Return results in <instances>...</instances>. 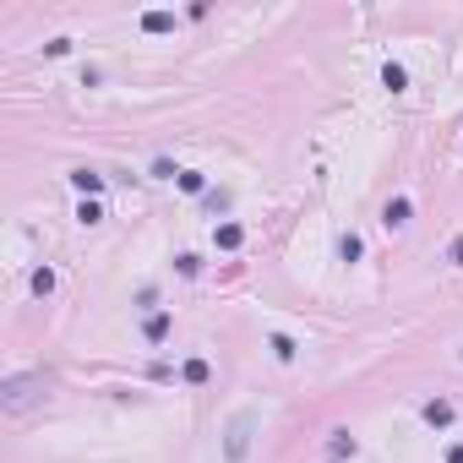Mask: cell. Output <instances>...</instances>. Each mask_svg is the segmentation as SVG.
I'll return each instance as SVG.
<instances>
[{
    "instance_id": "obj_1",
    "label": "cell",
    "mask_w": 463,
    "mask_h": 463,
    "mask_svg": "<svg viewBox=\"0 0 463 463\" xmlns=\"http://www.w3.org/2000/svg\"><path fill=\"white\" fill-rule=\"evenodd\" d=\"M251 425H256V414H251V409H240V414L229 420V436H224V453H229V463L245 458V447H251Z\"/></svg>"
},
{
    "instance_id": "obj_2",
    "label": "cell",
    "mask_w": 463,
    "mask_h": 463,
    "mask_svg": "<svg viewBox=\"0 0 463 463\" xmlns=\"http://www.w3.org/2000/svg\"><path fill=\"white\" fill-rule=\"evenodd\" d=\"M38 387H44V376H11V382L0 387V403H5V409H22Z\"/></svg>"
},
{
    "instance_id": "obj_3",
    "label": "cell",
    "mask_w": 463,
    "mask_h": 463,
    "mask_svg": "<svg viewBox=\"0 0 463 463\" xmlns=\"http://www.w3.org/2000/svg\"><path fill=\"white\" fill-rule=\"evenodd\" d=\"M420 414H425V425H436V431H442V425H453V403H447V398H431Z\"/></svg>"
},
{
    "instance_id": "obj_4",
    "label": "cell",
    "mask_w": 463,
    "mask_h": 463,
    "mask_svg": "<svg viewBox=\"0 0 463 463\" xmlns=\"http://www.w3.org/2000/svg\"><path fill=\"white\" fill-rule=\"evenodd\" d=\"M71 185H77L82 196H87V202H93V196H98V191H104V174H93V169H77V174H71Z\"/></svg>"
},
{
    "instance_id": "obj_5",
    "label": "cell",
    "mask_w": 463,
    "mask_h": 463,
    "mask_svg": "<svg viewBox=\"0 0 463 463\" xmlns=\"http://www.w3.org/2000/svg\"><path fill=\"white\" fill-rule=\"evenodd\" d=\"M142 332H148V343H163V338H169V316H163V310H153V316L142 321Z\"/></svg>"
},
{
    "instance_id": "obj_6",
    "label": "cell",
    "mask_w": 463,
    "mask_h": 463,
    "mask_svg": "<svg viewBox=\"0 0 463 463\" xmlns=\"http://www.w3.org/2000/svg\"><path fill=\"white\" fill-rule=\"evenodd\" d=\"M213 240H218V251H234V245L245 240V229H240V224H218V229H213Z\"/></svg>"
},
{
    "instance_id": "obj_7",
    "label": "cell",
    "mask_w": 463,
    "mask_h": 463,
    "mask_svg": "<svg viewBox=\"0 0 463 463\" xmlns=\"http://www.w3.org/2000/svg\"><path fill=\"white\" fill-rule=\"evenodd\" d=\"M180 376H185L191 387H202L207 376H213V365H207V360H185V371H180Z\"/></svg>"
},
{
    "instance_id": "obj_8",
    "label": "cell",
    "mask_w": 463,
    "mask_h": 463,
    "mask_svg": "<svg viewBox=\"0 0 463 463\" xmlns=\"http://www.w3.org/2000/svg\"><path fill=\"white\" fill-rule=\"evenodd\" d=\"M382 218H387V229H392V224H403V218H409V196H392Z\"/></svg>"
},
{
    "instance_id": "obj_9",
    "label": "cell",
    "mask_w": 463,
    "mask_h": 463,
    "mask_svg": "<svg viewBox=\"0 0 463 463\" xmlns=\"http://www.w3.org/2000/svg\"><path fill=\"white\" fill-rule=\"evenodd\" d=\"M142 27H148V33H169V27H174V16H169V11H148V16H142Z\"/></svg>"
},
{
    "instance_id": "obj_10",
    "label": "cell",
    "mask_w": 463,
    "mask_h": 463,
    "mask_svg": "<svg viewBox=\"0 0 463 463\" xmlns=\"http://www.w3.org/2000/svg\"><path fill=\"white\" fill-rule=\"evenodd\" d=\"M360 251H365L360 234H343V240H338V256H343V262H360Z\"/></svg>"
},
{
    "instance_id": "obj_11",
    "label": "cell",
    "mask_w": 463,
    "mask_h": 463,
    "mask_svg": "<svg viewBox=\"0 0 463 463\" xmlns=\"http://www.w3.org/2000/svg\"><path fill=\"white\" fill-rule=\"evenodd\" d=\"M382 87H392V93H403V87H409V77H403V66H382Z\"/></svg>"
},
{
    "instance_id": "obj_12",
    "label": "cell",
    "mask_w": 463,
    "mask_h": 463,
    "mask_svg": "<svg viewBox=\"0 0 463 463\" xmlns=\"http://www.w3.org/2000/svg\"><path fill=\"white\" fill-rule=\"evenodd\" d=\"M49 289H55V273H49V267H38V273H33V295H38V300H44V295H49Z\"/></svg>"
},
{
    "instance_id": "obj_13",
    "label": "cell",
    "mask_w": 463,
    "mask_h": 463,
    "mask_svg": "<svg viewBox=\"0 0 463 463\" xmlns=\"http://www.w3.org/2000/svg\"><path fill=\"white\" fill-rule=\"evenodd\" d=\"M77 218H82V224H87V229H93V224H98V218H104V207H98V202H87V196H82Z\"/></svg>"
},
{
    "instance_id": "obj_14",
    "label": "cell",
    "mask_w": 463,
    "mask_h": 463,
    "mask_svg": "<svg viewBox=\"0 0 463 463\" xmlns=\"http://www.w3.org/2000/svg\"><path fill=\"white\" fill-rule=\"evenodd\" d=\"M202 185H207V180H202V174H196V169H180V191H191V196H196V191H202Z\"/></svg>"
},
{
    "instance_id": "obj_15",
    "label": "cell",
    "mask_w": 463,
    "mask_h": 463,
    "mask_svg": "<svg viewBox=\"0 0 463 463\" xmlns=\"http://www.w3.org/2000/svg\"><path fill=\"white\" fill-rule=\"evenodd\" d=\"M273 354H278V360H295V338H284V332H273Z\"/></svg>"
},
{
    "instance_id": "obj_16",
    "label": "cell",
    "mask_w": 463,
    "mask_h": 463,
    "mask_svg": "<svg viewBox=\"0 0 463 463\" xmlns=\"http://www.w3.org/2000/svg\"><path fill=\"white\" fill-rule=\"evenodd\" d=\"M327 453H332V458H349V453H354V436H338V442H332Z\"/></svg>"
},
{
    "instance_id": "obj_17",
    "label": "cell",
    "mask_w": 463,
    "mask_h": 463,
    "mask_svg": "<svg viewBox=\"0 0 463 463\" xmlns=\"http://www.w3.org/2000/svg\"><path fill=\"white\" fill-rule=\"evenodd\" d=\"M447 256H453V262H463V234L453 240V251H447Z\"/></svg>"
},
{
    "instance_id": "obj_18",
    "label": "cell",
    "mask_w": 463,
    "mask_h": 463,
    "mask_svg": "<svg viewBox=\"0 0 463 463\" xmlns=\"http://www.w3.org/2000/svg\"><path fill=\"white\" fill-rule=\"evenodd\" d=\"M447 463H463V447H453V453H447Z\"/></svg>"
}]
</instances>
